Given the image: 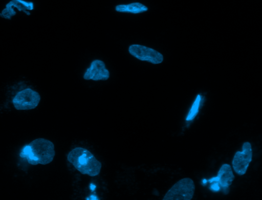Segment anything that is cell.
<instances>
[{
  "mask_svg": "<svg viewBox=\"0 0 262 200\" xmlns=\"http://www.w3.org/2000/svg\"><path fill=\"white\" fill-rule=\"evenodd\" d=\"M55 155L54 144L43 138L34 139L24 146L20 153L32 165H47L53 161Z\"/></svg>",
  "mask_w": 262,
  "mask_h": 200,
  "instance_id": "obj_1",
  "label": "cell"
},
{
  "mask_svg": "<svg viewBox=\"0 0 262 200\" xmlns=\"http://www.w3.org/2000/svg\"><path fill=\"white\" fill-rule=\"evenodd\" d=\"M67 159L82 174L95 176L100 172L101 162L84 148L76 147L72 149L68 153Z\"/></svg>",
  "mask_w": 262,
  "mask_h": 200,
  "instance_id": "obj_2",
  "label": "cell"
},
{
  "mask_svg": "<svg viewBox=\"0 0 262 200\" xmlns=\"http://www.w3.org/2000/svg\"><path fill=\"white\" fill-rule=\"evenodd\" d=\"M195 190V185L192 179L184 178L178 181L166 192L163 200H190Z\"/></svg>",
  "mask_w": 262,
  "mask_h": 200,
  "instance_id": "obj_3",
  "label": "cell"
},
{
  "mask_svg": "<svg viewBox=\"0 0 262 200\" xmlns=\"http://www.w3.org/2000/svg\"><path fill=\"white\" fill-rule=\"evenodd\" d=\"M40 101V96L36 91L26 88L18 92L12 99V104L17 110L35 109Z\"/></svg>",
  "mask_w": 262,
  "mask_h": 200,
  "instance_id": "obj_4",
  "label": "cell"
},
{
  "mask_svg": "<svg viewBox=\"0 0 262 200\" xmlns=\"http://www.w3.org/2000/svg\"><path fill=\"white\" fill-rule=\"evenodd\" d=\"M128 52L136 58L153 64H161L164 60V57L160 52L141 45H131L129 46Z\"/></svg>",
  "mask_w": 262,
  "mask_h": 200,
  "instance_id": "obj_5",
  "label": "cell"
},
{
  "mask_svg": "<svg viewBox=\"0 0 262 200\" xmlns=\"http://www.w3.org/2000/svg\"><path fill=\"white\" fill-rule=\"evenodd\" d=\"M252 158L251 145L248 142H244L242 150L236 151L232 159V164L235 172L239 175L245 174L252 161Z\"/></svg>",
  "mask_w": 262,
  "mask_h": 200,
  "instance_id": "obj_6",
  "label": "cell"
},
{
  "mask_svg": "<svg viewBox=\"0 0 262 200\" xmlns=\"http://www.w3.org/2000/svg\"><path fill=\"white\" fill-rule=\"evenodd\" d=\"M83 77L86 80L106 81L110 77V72L102 61L95 59L92 62Z\"/></svg>",
  "mask_w": 262,
  "mask_h": 200,
  "instance_id": "obj_7",
  "label": "cell"
},
{
  "mask_svg": "<svg viewBox=\"0 0 262 200\" xmlns=\"http://www.w3.org/2000/svg\"><path fill=\"white\" fill-rule=\"evenodd\" d=\"M231 166L228 164H224L220 167L217 176L211 178L209 181H214L217 183L220 187L221 190L225 194L229 192V186L234 179Z\"/></svg>",
  "mask_w": 262,
  "mask_h": 200,
  "instance_id": "obj_8",
  "label": "cell"
},
{
  "mask_svg": "<svg viewBox=\"0 0 262 200\" xmlns=\"http://www.w3.org/2000/svg\"><path fill=\"white\" fill-rule=\"evenodd\" d=\"M115 10L119 12L138 14L146 12L148 8L144 5L135 2L128 4H121L116 6Z\"/></svg>",
  "mask_w": 262,
  "mask_h": 200,
  "instance_id": "obj_9",
  "label": "cell"
},
{
  "mask_svg": "<svg viewBox=\"0 0 262 200\" xmlns=\"http://www.w3.org/2000/svg\"><path fill=\"white\" fill-rule=\"evenodd\" d=\"M6 8H16L18 11H23L26 14H30V11L34 9V4L32 2L24 0H11L6 5Z\"/></svg>",
  "mask_w": 262,
  "mask_h": 200,
  "instance_id": "obj_10",
  "label": "cell"
},
{
  "mask_svg": "<svg viewBox=\"0 0 262 200\" xmlns=\"http://www.w3.org/2000/svg\"><path fill=\"white\" fill-rule=\"evenodd\" d=\"M202 102V96L198 94L196 97L191 108L186 117V121L193 119L199 112V109Z\"/></svg>",
  "mask_w": 262,
  "mask_h": 200,
  "instance_id": "obj_11",
  "label": "cell"
}]
</instances>
